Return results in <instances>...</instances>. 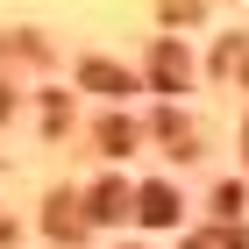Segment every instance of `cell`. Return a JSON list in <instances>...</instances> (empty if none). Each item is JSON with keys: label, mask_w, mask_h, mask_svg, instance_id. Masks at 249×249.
Returning a JSON list of instances; mask_svg holds the SVG:
<instances>
[{"label": "cell", "mask_w": 249, "mask_h": 249, "mask_svg": "<svg viewBox=\"0 0 249 249\" xmlns=\"http://www.w3.org/2000/svg\"><path fill=\"white\" fill-rule=\"evenodd\" d=\"M185 249H207V242H185Z\"/></svg>", "instance_id": "obj_11"}, {"label": "cell", "mask_w": 249, "mask_h": 249, "mask_svg": "<svg viewBox=\"0 0 249 249\" xmlns=\"http://www.w3.org/2000/svg\"><path fill=\"white\" fill-rule=\"evenodd\" d=\"M7 114H15V93H7V86H0V121H7Z\"/></svg>", "instance_id": "obj_10"}, {"label": "cell", "mask_w": 249, "mask_h": 249, "mask_svg": "<svg viewBox=\"0 0 249 249\" xmlns=\"http://www.w3.org/2000/svg\"><path fill=\"white\" fill-rule=\"evenodd\" d=\"M100 150H107V157H128L135 150V121L128 114H107V121H100Z\"/></svg>", "instance_id": "obj_4"}, {"label": "cell", "mask_w": 249, "mask_h": 249, "mask_svg": "<svg viewBox=\"0 0 249 249\" xmlns=\"http://www.w3.org/2000/svg\"><path fill=\"white\" fill-rule=\"evenodd\" d=\"M78 86H93V93H107V100L135 93V78L121 71V64H107V57H78Z\"/></svg>", "instance_id": "obj_2"}, {"label": "cell", "mask_w": 249, "mask_h": 249, "mask_svg": "<svg viewBox=\"0 0 249 249\" xmlns=\"http://www.w3.org/2000/svg\"><path fill=\"white\" fill-rule=\"evenodd\" d=\"M150 78H157V93H164V100H178V93H185V50H178L171 36L150 50Z\"/></svg>", "instance_id": "obj_1"}, {"label": "cell", "mask_w": 249, "mask_h": 249, "mask_svg": "<svg viewBox=\"0 0 249 249\" xmlns=\"http://www.w3.org/2000/svg\"><path fill=\"white\" fill-rule=\"evenodd\" d=\"M213 71H249V50H242V36H228L221 50H213Z\"/></svg>", "instance_id": "obj_7"}, {"label": "cell", "mask_w": 249, "mask_h": 249, "mask_svg": "<svg viewBox=\"0 0 249 249\" xmlns=\"http://www.w3.org/2000/svg\"><path fill=\"white\" fill-rule=\"evenodd\" d=\"M199 15V0H164V21H192Z\"/></svg>", "instance_id": "obj_9"}, {"label": "cell", "mask_w": 249, "mask_h": 249, "mask_svg": "<svg viewBox=\"0 0 249 249\" xmlns=\"http://www.w3.org/2000/svg\"><path fill=\"white\" fill-rule=\"evenodd\" d=\"M135 207H142L150 228H171V221H178V192H171V185H142V192H135Z\"/></svg>", "instance_id": "obj_3"}, {"label": "cell", "mask_w": 249, "mask_h": 249, "mask_svg": "<svg viewBox=\"0 0 249 249\" xmlns=\"http://www.w3.org/2000/svg\"><path fill=\"white\" fill-rule=\"evenodd\" d=\"M121 213H128V185H114V178L93 185V221H121Z\"/></svg>", "instance_id": "obj_5"}, {"label": "cell", "mask_w": 249, "mask_h": 249, "mask_svg": "<svg viewBox=\"0 0 249 249\" xmlns=\"http://www.w3.org/2000/svg\"><path fill=\"white\" fill-rule=\"evenodd\" d=\"M43 228L57 235V242H71V235H86V221H71V199H50V213H43Z\"/></svg>", "instance_id": "obj_6"}, {"label": "cell", "mask_w": 249, "mask_h": 249, "mask_svg": "<svg viewBox=\"0 0 249 249\" xmlns=\"http://www.w3.org/2000/svg\"><path fill=\"white\" fill-rule=\"evenodd\" d=\"M213 213H242V185H221V192H213Z\"/></svg>", "instance_id": "obj_8"}]
</instances>
